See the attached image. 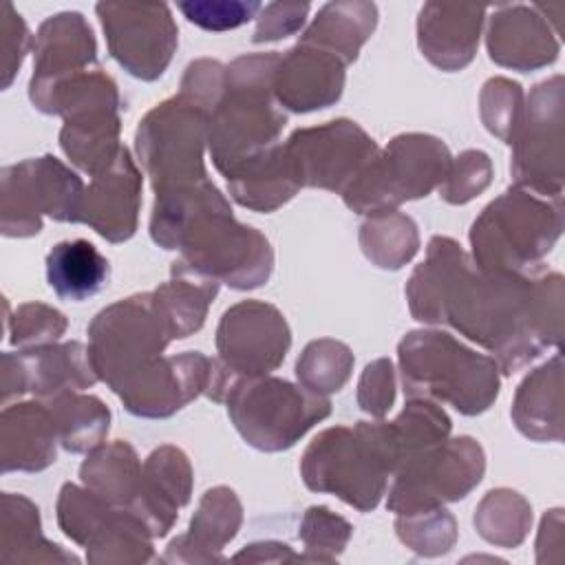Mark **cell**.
Instances as JSON below:
<instances>
[{
    "mask_svg": "<svg viewBox=\"0 0 565 565\" xmlns=\"http://www.w3.org/2000/svg\"><path fill=\"white\" fill-rule=\"evenodd\" d=\"M393 402V375L391 364L380 360L371 364L360 382V404L373 415H384Z\"/></svg>",
    "mask_w": 565,
    "mask_h": 565,
    "instance_id": "30",
    "label": "cell"
},
{
    "mask_svg": "<svg viewBox=\"0 0 565 565\" xmlns=\"http://www.w3.org/2000/svg\"><path fill=\"white\" fill-rule=\"evenodd\" d=\"M490 163L481 152H463L457 172L450 177V183L444 188V196L452 203H463L472 199L479 190L488 185Z\"/></svg>",
    "mask_w": 565,
    "mask_h": 565,
    "instance_id": "28",
    "label": "cell"
},
{
    "mask_svg": "<svg viewBox=\"0 0 565 565\" xmlns=\"http://www.w3.org/2000/svg\"><path fill=\"white\" fill-rule=\"evenodd\" d=\"M483 15L486 9L475 4H424L417 22L424 55L448 71L466 66L475 55Z\"/></svg>",
    "mask_w": 565,
    "mask_h": 565,
    "instance_id": "15",
    "label": "cell"
},
{
    "mask_svg": "<svg viewBox=\"0 0 565 565\" xmlns=\"http://www.w3.org/2000/svg\"><path fill=\"white\" fill-rule=\"evenodd\" d=\"M137 477L135 452L126 444L97 450L90 461L82 466V479L97 490L108 492L110 499L124 501L130 494L132 479Z\"/></svg>",
    "mask_w": 565,
    "mask_h": 565,
    "instance_id": "22",
    "label": "cell"
},
{
    "mask_svg": "<svg viewBox=\"0 0 565 565\" xmlns=\"http://www.w3.org/2000/svg\"><path fill=\"white\" fill-rule=\"evenodd\" d=\"M95 62V40L82 13L68 11L51 15L38 33L35 73L31 97L42 104L57 84L79 75L86 64Z\"/></svg>",
    "mask_w": 565,
    "mask_h": 565,
    "instance_id": "11",
    "label": "cell"
},
{
    "mask_svg": "<svg viewBox=\"0 0 565 565\" xmlns=\"http://www.w3.org/2000/svg\"><path fill=\"white\" fill-rule=\"evenodd\" d=\"M139 203V172L128 150L119 148L110 166L97 174L88 188L79 221L90 223L108 241H124L135 232Z\"/></svg>",
    "mask_w": 565,
    "mask_h": 565,
    "instance_id": "12",
    "label": "cell"
},
{
    "mask_svg": "<svg viewBox=\"0 0 565 565\" xmlns=\"http://www.w3.org/2000/svg\"><path fill=\"white\" fill-rule=\"evenodd\" d=\"M97 15L113 57L141 79H154L177 49V26L168 4L99 2Z\"/></svg>",
    "mask_w": 565,
    "mask_h": 565,
    "instance_id": "7",
    "label": "cell"
},
{
    "mask_svg": "<svg viewBox=\"0 0 565 565\" xmlns=\"http://www.w3.org/2000/svg\"><path fill=\"white\" fill-rule=\"evenodd\" d=\"M62 313L46 309L42 305H26L20 309L15 338L13 342H33V340H49L57 338L64 331Z\"/></svg>",
    "mask_w": 565,
    "mask_h": 565,
    "instance_id": "29",
    "label": "cell"
},
{
    "mask_svg": "<svg viewBox=\"0 0 565 565\" xmlns=\"http://www.w3.org/2000/svg\"><path fill=\"white\" fill-rule=\"evenodd\" d=\"M377 7L373 2H329L318 11L302 44L320 46L342 62H351L362 42L373 33Z\"/></svg>",
    "mask_w": 565,
    "mask_h": 565,
    "instance_id": "17",
    "label": "cell"
},
{
    "mask_svg": "<svg viewBox=\"0 0 565 565\" xmlns=\"http://www.w3.org/2000/svg\"><path fill=\"white\" fill-rule=\"evenodd\" d=\"M558 230L556 210L523 192H505L475 223L472 245L483 269L505 271L539 260L554 245Z\"/></svg>",
    "mask_w": 565,
    "mask_h": 565,
    "instance_id": "3",
    "label": "cell"
},
{
    "mask_svg": "<svg viewBox=\"0 0 565 565\" xmlns=\"http://www.w3.org/2000/svg\"><path fill=\"white\" fill-rule=\"evenodd\" d=\"M216 342L227 371L260 375L285 358L289 331L274 307L243 302L223 316Z\"/></svg>",
    "mask_w": 565,
    "mask_h": 565,
    "instance_id": "10",
    "label": "cell"
},
{
    "mask_svg": "<svg viewBox=\"0 0 565 565\" xmlns=\"http://www.w3.org/2000/svg\"><path fill=\"white\" fill-rule=\"evenodd\" d=\"M55 424L68 450H84L106 433L108 411L93 397H66L55 408Z\"/></svg>",
    "mask_w": 565,
    "mask_h": 565,
    "instance_id": "21",
    "label": "cell"
},
{
    "mask_svg": "<svg viewBox=\"0 0 565 565\" xmlns=\"http://www.w3.org/2000/svg\"><path fill=\"white\" fill-rule=\"evenodd\" d=\"M373 141L351 121H331L313 130H298L282 154L294 181L340 190L358 179L366 159H373Z\"/></svg>",
    "mask_w": 565,
    "mask_h": 565,
    "instance_id": "9",
    "label": "cell"
},
{
    "mask_svg": "<svg viewBox=\"0 0 565 565\" xmlns=\"http://www.w3.org/2000/svg\"><path fill=\"white\" fill-rule=\"evenodd\" d=\"M488 51L503 66L530 71L552 62L558 53V42L552 38L550 24L536 4H508L492 13Z\"/></svg>",
    "mask_w": 565,
    "mask_h": 565,
    "instance_id": "13",
    "label": "cell"
},
{
    "mask_svg": "<svg viewBox=\"0 0 565 565\" xmlns=\"http://www.w3.org/2000/svg\"><path fill=\"white\" fill-rule=\"evenodd\" d=\"M521 99V90L516 84L508 79H490L483 90V115L492 110V115L486 117L488 128L497 132L499 137L508 139V130L514 126L516 119V106Z\"/></svg>",
    "mask_w": 565,
    "mask_h": 565,
    "instance_id": "26",
    "label": "cell"
},
{
    "mask_svg": "<svg viewBox=\"0 0 565 565\" xmlns=\"http://www.w3.org/2000/svg\"><path fill=\"white\" fill-rule=\"evenodd\" d=\"M448 166V152L441 141L424 135L397 137L386 152L360 172L344 190L353 210L391 207L404 199L426 194Z\"/></svg>",
    "mask_w": 565,
    "mask_h": 565,
    "instance_id": "6",
    "label": "cell"
},
{
    "mask_svg": "<svg viewBox=\"0 0 565 565\" xmlns=\"http://www.w3.org/2000/svg\"><path fill=\"white\" fill-rule=\"evenodd\" d=\"M108 260L93 243L77 238L57 243L46 256L49 285L62 300H86L108 282Z\"/></svg>",
    "mask_w": 565,
    "mask_h": 565,
    "instance_id": "16",
    "label": "cell"
},
{
    "mask_svg": "<svg viewBox=\"0 0 565 565\" xmlns=\"http://www.w3.org/2000/svg\"><path fill=\"white\" fill-rule=\"evenodd\" d=\"M192 106L194 104H183V99L166 102L139 126V157L152 174L157 192L168 188L174 177L179 185H185L183 179H205L201 166L205 119L203 110Z\"/></svg>",
    "mask_w": 565,
    "mask_h": 565,
    "instance_id": "8",
    "label": "cell"
},
{
    "mask_svg": "<svg viewBox=\"0 0 565 565\" xmlns=\"http://www.w3.org/2000/svg\"><path fill=\"white\" fill-rule=\"evenodd\" d=\"M168 338L152 296L128 298L102 311L90 324L93 369L119 391L154 364Z\"/></svg>",
    "mask_w": 565,
    "mask_h": 565,
    "instance_id": "4",
    "label": "cell"
},
{
    "mask_svg": "<svg viewBox=\"0 0 565 565\" xmlns=\"http://www.w3.org/2000/svg\"><path fill=\"white\" fill-rule=\"evenodd\" d=\"M362 245L369 258H373L377 265L384 256L386 245H393V254L397 260V267L408 260L417 249V234L415 225L406 216H386V218H373L362 227Z\"/></svg>",
    "mask_w": 565,
    "mask_h": 565,
    "instance_id": "24",
    "label": "cell"
},
{
    "mask_svg": "<svg viewBox=\"0 0 565 565\" xmlns=\"http://www.w3.org/2000/svg\"><path fill=\"white\" fill-rule=\"evenodd\" d=\"M344 62L311 44H298L276 66V93L294 110L322 108L340 97Z\"/></svg>",
    "mask_w": 565,
    "mask_h": 565,
    "instance_id": "14",
    "label": "cell"
},
{
    "mask_svg": "<svg viewBox=\"0 0 565 565\" xmlns=\"http://www.w3.org/2000/svg\"><path fill=\"white\" fill-rule=\"evenodd\" d=\"M260 18H258V26L254 31V42H269V40H278V38H287L291 33H296L307 13H309V4L307 2H274L260 9Z\"/></svg>",
    "mask_w": 565,
    "mask_h": 565,
    "instance_id": "27",
    "label": "cell"
},
{
    "mask_svg": "<svg viewBox=\"0 0 565 565\" xmlns=\"http://www.w3.org/2000/svg\"><path fill=\"white\" fill-rule=\"evenodd\" d=\"M516 426L534 439H561V360L527 377L516 395L514 404Z\"/></svg>",
    "mask_w": 565,
    "mask_h": 565,
    "instance_id": "18",
    "label": "cell"
},
{
    "mask_svg": "<svg viewBox=\"0 0 565 565\" xmlns=\"http://www.w3.org/2000/svg\"><path fill=\"white\" fill-rule=\"evenodd\" d=\"M351 353L344 344L333 340H320L305 349L298 362V377L311 391H338L349 377Z\"/></svg>",
    "mask_w": 565,
    "mask_h": 565,
    "instance_id": "23",
    "label": "cell"
},
{
    "mask_svg": "<svg viewBox=\"0 0 565 565\" xmlns=\"http://www.w3.org/2000/svg\"><path fill=\"white\" fill-rule=\"evenodd\" d=\"M181 13L201 29L207 31H227L236 29L263 9L260 2H241V0H205V2H179Z\"/></svg>",
    "mask_w": 565,
    "mask_h": 565,
    "instance_id": "25",
    "label": "cell"
},
{
    "mask_svg": "<svg viewBox=\"0 0 565 565\" xmlns=\"http://www.w3.org/2000/svg\"><path fill=\"white\" fill-rule=\"evenodd\" d=\"M230 415L243 437L263 450L291 446L316 419L329 415V402L302 393L282 380L232 384Z\"/></svg>",
    "mask_w": 565,
    "mask_h": 565,
    "instance_id": "5",
    "label": "cell"
},
{
    "mask_svg": "<svg viewBox=\"0 0 565 565\" xmlns=\"http://www.w3.org/2000/svg\"><path fill=\"white\" fill-rule=\"evenodd\" d=\"M179 274V280H172L157 289L152 302L159 318L163 320L170 338H185L196 331L203 322L205 307L216 294V282L212 280H190L185 274Z\"/></svg>",
    "mask_w": 565,
    "mask_h": 565,
    "instance_id": "19",
    "label": "cell"
},
{
    "mask_svg": "<svg viewBox=\"0 0 565 565\" xmlns=\"http://www.w3.org/2000/svg\"><path fill=\"white\" fill-rule=\"evenodd\" d=\"M399 362L408 395H435L466 415L488 408L499 391L494 362L446 333H411L399 347Z\"/></svg>",
    "mask_w": 565,
    "mask_h": 565,
    "instance_id": "2",
    "label": "cell"
},
{
    "mask_svg": "<svg viewBox=\"0 0 565 565\" xmlns=\"http://www.w3.org/2000/svg\"><path fill=\"white\" fill-rule=\"evenodd\" d=\"M399 461L391 426L360 424L355 430L331 428L307 450L302 472L313 490L338 492L360 508L375 505L384 472Z\"/></svg>",
    "mask_w": 565,
    "mask_h": 565,
    "instance_id": "1",
    "label": "cell"
},
{
    "mask_svg": "<svg viewBox=\"0 0 565 565\" xmlns=\"http://www.w3.org/2000/svg\"><path fill=\"white\" fill-rule=\"evenodd\" d=\"M7 417L15 419L18 448L4 455V470H38L55 459V417H49L38 404H22L4 411Z\"/></svg>",
    "mask_w": 565,
    "mask_h": 565,
    "instance_id": "20",
    "label": "cell"
}]
</instances>
